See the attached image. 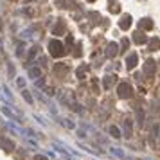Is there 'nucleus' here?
<instances>
[{"mask_svg":"<svg viewBox=\"0 0 160 160\" xmlns=\"http://www.w3.org/2000/svg\"><path fill=\"white\" fill-rule=\"evenodd\" d=\"M49 52H51V56H54V58H59V56H63V54H65L63 43L58 42V40H52V42L49 43Z\"/></svg>","mask_w":160,"mask_h":160,"instance_id":"f257e3e1","label":"nucleus"},{"mask_svg":"<svg viewBox=\"0 0 160 160\" xmlns=\"http://www.w3.org/2000/svg\"><path fill=\"white\" fill-rule=\"evenodd\" d=\"M131 92H133V88H131L129 83H121V85L117 86V96L121 97V99H128V97L131 96Z\"/></svg>","mask_w":160,"mask_h":160,"instance_id":"f03ea898","label":"nucleus"},{"mask_svg":"<svg viewBox=\"0 0 160 160\" xmlns=\"http://www.w3.org/2000/svg\"><path fill=\"white\" fill-rule=\"evenodd\" d=\"M0 148L4 151H13L14 150V142L7 137H0Z\"/></svg>","mask_w":160,"mask_h":160,"instance_id":"7ed1b4c3","label":"nucleus"},{"mask_svg":"<svg viewBox=\"0 0 160 160\" xmlns=\"http://www.w3.org/2000/svg\"><path fill=\"white\" fill-rule=\"evenodd\" d=\"M129 25H131V16H129V14H124L122 20L119 22V27H121L122 31H126V29H129Z\"/></svg>","mask_w":160,"mask_h":160,"instance_id":"20e7f679","label":"nucleus"},{"mask_svg":"<svg viewBox=\"0 0 160 160\" xmlns=\"http://www.w3.org/2000/svg\"><path fill=\"white\" fill-rule=\"evenodd\" d=\"M137 61H139V58H137V54H129L128 56V59H126V67H128L129 70L137 65Z\"/></svg>","mask_w":160,"mask_h":160,"instance_id":"39448f33","label":"nucleus"},{"mask_svg":"<svg viewBox=\"0 0 160 160\" xmlns=\"http://www.w3.org/2000/svg\"><path fill=\"white\" fill-rule=\"evenodd\" d=\"M131 131H133V124L129 119H126L124 121V137H131Z\"/></svg>","mask_w":160,"mask_h":160,"instance_id":"423d86ee","label":"nucleus"},{"mask_svg":"<svg viewBox=\"0 0 160 160\" xmlns=\"http://www.w3.org/2000/svg\"><path fill=\"white\" fill-rule=\"evenodd\" d=\"M115 54H117V45H115V43H108L106 56H108V58H113Z\"/></svg>","mask_w":160,"mask_h":160,"instance_id":"0eeeda50","label":"nucleus"},{"mask_svg":"<svg viewBox=\"0 0 160 160\" xmlns=\"http://www.w3.org/2000/svg\"><path fill=\"white\" fill-rule=\"evenodd\" d=\"M146 72L150 76L155 74V61H153V59H148V61H146Z\"/></svg>","mask_w":160,"mask_h":160,"instance_id":"6e6552de","label":"nucleus"},{"mask_svg":"<svg viewBox=\"0 0 160 160\" xmlns=\"http://www.w3.org/2000/svg\"><path fill=\"white\" fill-rule=\"evenodd\" d=\"M158 49H160V40L158 38L150 40V51H158Z\"/></svg>","mask_w":160,"mask_h":160,"instance_id":"1a4fd4ad","label":"nucleus"},{"mask_svg":"<svg viewBox=\"0 0 160 160\" xmlns=\"http://www.w3.org/2000/svg\"><path fill=\"white\" fill-rule=\"evenodd\" d=\"M113 83H115V77H113V76H108V77H105V81H103L105 88H110Z\"/></svg>","mask_w":160,"mask_h":160,"instance_id":"9d476101","label":"nucleus"},{"mask_svg":"<svg viewBox=\"0 0 160 160\" xmlns=\"http://www.w3.org/2000/svg\"><path fill=\"white\" fill-rule=\"evenodd\" d=\"M139 25H140V29H151V27H153V22L148 20V18H144V20L140 22Z\"/></svg>","mask_w":160,"mask_h":160,"instance_id":"9b49d317","label":"nucleus"},{"mask_svg":"<svg viewBox=\"0 0 160 160\" xmlns=\"http://www.w3.org/2000/svg\"><path fill=\"white\" fill-rule=\"evenodd\" d=\"M63 31H65V25H63V22H58V23H56V27L52 29V32H54V34H61Z\"/></svg>","mask_w":160,"mask_h":160,"instance_id":"f8f14e48","label":"nucleus"},{"mask_svg":"<svg viewBox=\"0 0 160 160\" xmlns=\"http://www.w3.org/2000/svg\"><path fill=\"white\" fill-rule=\"evenodd\" d=\"M133 42L135 43H146L148 42V38H146V36H144V34H135V36H133Z\"/></svg>","mask_w":160,"mask_h":160,"instance_id":"ddd939ff","label":"nucleus"},{"mask_svg":"<svg viewBox=\"0 0 160 160\" xmlns=\"http://www.w3.org/2000/svg\"><path fill=\"white\" fill-rule=\"evenodd\" d=\"M110 11H112V13H119V11H121L117 0H110Z\"/></svg>","mask_w":160,"mask_h":160,"instance_id":"4468645a","label":"nucleus"},{"mask_svg":"<svg viewBox=\"0 0 160 160\" xmlns=\"http://www.w3.org/2000/svg\"><path fill=\"white\" fill-rule=\"evenodd\" d=\"M40 74H42V70H40L38 67H32V68H29V76H31V77H40Z\"/></svg>","mask_w":160,"mask_h":160,"instance_id":"2eb2a0df","label":"nucleus"},{"mask_svg":"<svg viewBox=\"0 0 160 160\" xmlns=\"http://www.w3.org/2000/svg\"><path fill=\"white\" fill-rule=\"evenodd\" d=\"M110 133H112V137H115V139L121 137V129H119L117 126H110Z\"/></svg>","mask_w":160,"mask_h":160,"instance_id":"dca6fc26","label":"nucleus"},{"mask_svg":"<svg viewBox=\"0 0 160 160\" xmlns=\"http://www.w3.org/2000/svg\"><path fill=\"white\" fill-rule=\"evenodd\" d=\"M22 96H23V99H25L29 105H32V97H31V94H29V90H23V92H22Z\"/></svg>","mask_w":160,"mask_h":160,"instance_id":"f3484780","label":"nucleus"},{"mask_svg":"<svg viewBox=\"0 0 160 160\" xmlns=\"http://www.w3.org/2000/svg\"><path fill=\"white\" fill-rule=\"evenodd\" d=\"M36 54H38V47H31V51H29V56H27V58H29V59H32Z\"/></svg>","mask_w":160,"mask_h":160,"instance_id":"a211bd4d","label":"nucleus"},{"mask_svg":"<svg viewBox=\"0 0 160 160\" xmlns=\"http://www.w3.org/2000/svg\"><path fill=\"white\" fill-rule=\"evenodd\" d=\"M86 68H88V67H86V65H83V67H81V68L77 70V77H85V72H86Z\"/></svg>","mask_w":160,"mask_h":160,"instance_id":"6ab92c4d","label":"nucleus"},{"mask_svg":"<svg viewBox=\"0 0 160 160\" xmlns=\"http://www.w3.org/2000/svg\"><path fill=\"white\" fill-rule=\"evenodd\" d=\"M142 124H144V112L139 110V126H142Z\"/></svg>","mask_w":160,"mask_h":160,"instance_id":"aec40b11","label":"nucleus"},{"mask_svg":"<svg viewBox=\"0 0 160 160\" xmlns=\"http://www.w3.org/2000/svg\"><path fill=\"white\" fill-rule=\"evenodd\" d=\"M128 49V40H122V49L121 51H126Z\"/></svg>","mask_w":160,"mask_h":160,"instance_id":"412c9836","label":"nucleus"},{"mask_svg":"<svg viewBox=\"0 0 160 160\" xmlns=\"http://www.w3.org/2000/svg\"><path fill=\"white\" fill-rule=\"evenodd\" d=\"M34 160H47V157H43V155H36Z\"/></svg>","mask_w":160,"mask_h":160,"instance_id":"4be33fe9","label":"nucleus"},{"mask_svg":"<svg viewBox=\"0 0 160 160\" xmlns=\"http://www.w3.org/2000/svg\"><path fill=\"white\" fill-rule=\"evenodd\" d=\"M88 2H94V0H88Z\"/></svg>","mask_w":160,"mask_h":160,"instance_id":"5701e85b","label":"nucleus"}]
</instances>
